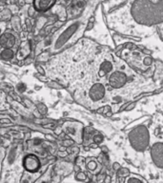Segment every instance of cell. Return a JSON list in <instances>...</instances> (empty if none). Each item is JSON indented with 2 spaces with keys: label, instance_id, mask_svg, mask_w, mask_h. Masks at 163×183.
I'll use <instances>...</instances> for the list:
<instances>
[{
  "label": "cell",
  "instance_id": "cell-9",
  "mask_svg": "<svg viewBox=\"0 0 163 183\" xmlns=\"http://www.w3.org/2000/svg\"><path fill=\"white\" fill-rule=\"evenodd\" d=\"M55 0H33L35 10L38 12H46L54 6Z\"/></svg>",
  "mask_w": 163,
  "mask_h": 183
},
{
  "label": "cell",
  "instance_id": "cell-17",
  "mask_svg": "<svg viewBox=\"0 0 163 183\" xmlns=\"http://www.w3.org/2000/svg\"><path fill=\"white\" fill-rule=\"evenodd\" d=\"M5 28H6V24L5 23H0V36H1V34L4 33Z\"/></svg>",
  "mask_w": 163,
  "mask_h": 183
},
{
  "label": "cell",
  "instance_id": "cell-18",
  "mask_svg": "<svg viewBox=\"0 0 163 183\" xmlns=\"http://www.w3.org/2000/svg\"><path fill=\"white\" fill-rule=\"evenodd\" d=\"M85 178H86V175H85V174H83V173H80V174H77V179L84 180Z\"/></svg>",
  "mask_w": 163,
  "mask_h": 183
},
{
  "label": "cell",
  "instance_id": "cell-7",
  "mask_svg": "<svg viewBox=\"0 0 163 183\" xmlns=\"http://www.w3.org/2000/svg\"><path fill=\"white\" fill-rule=\"evenodd\" d=\"M23 166L28 172L35 173L40 168V161L34 154H28L23 159Z\"/></svg>",
  "mask_w": 163,
  "mask_h": 183
},
{
  "label": "cell",
  "instance_id": "cell-3",
  "mask_svg": "<svg viewBox=\"0 0 163 183\" xmlns=\"http://www.w3.org/2000/svg\"><path fill=\"white\" fill-rule=\"evenodd\" d=\"M121 54L126 60H128V63L132 67L137 70H141L143 73L148 72L154 65V60L151 56L143 54L136 47H127V51L125 49Z\"/></svg>",
  "mask_w": 163,
  "mask_h": 183
},
{
  "label": "cell",
  "instance_id": "cell-2",
  "mask_svg": "<svg viewBox=\"0 0 163 183\" xmlns=\"http://www.w3.org/2000/svg\"><path fill=\"white\" fill-rule=\"evenodd\" d=\"M133 18L140 25L153 26L163 22V0H134L132 4Z\"/></svg>",
  "mask_w": 163,
  "mask_h": 183
},
{
  "label": "cell",
  "instance_id": "cell-13",
  "mask_svg": "<svg viewBox=\"0 0 163 183\" xmlns=\"http://www.w3.org/2000/svg\"><path fill=\"white\" fill-rule=\"evenodd\" d=\"M93 139H94V141L95 143H100V142H102V140H103V136L101 135H95V136H94Z\"/></svg>",
  "mask_w": 163,
  "mask_h": 183
},
{
  "label": "cell",
  "instance_id": "cell-4",
  "mask_svg": "<svg viewBox=\"0 0 163 183\" xmlns=\"http://www.w3.org/2000/svg\"><path fill=\"white\" fill-rule=\"evenodd\" d=\"M129 140L134 150L143 152L149 145L150 135L145 126H138L129 133Z\"/></svg>",
  "mask_w": 163,
  "mask_h": 183
},
{
  "label": "cell",
  "instance_id": "cell-8",
  "mask_svg": "<svg viewBox=\"0 0 163 183\" xmlns=\"http://www.w3.org/2000/svg\"><path fill=\"white\" fill-rule=\"evenodd\" d=\"M16 36L10 32H4L0 36V46L5 49H10L16 44Z\"/></svg>",
  "mask_w": 163,
  "mask_h": 183
},
{
  "label": "cell",
  "instance_id": "cell-15",
  "mask_svg": "<svg viewBox=\"0 0 163 183\" xmlns=\"http://www.w3.org/2000/svg\"><path fill=\"white\" fill-rule=\"evenodd\" d=\"M97 164L95 161H91V162L88 163V168L90 169V170H95V169L96 168Z\"/></svg>",
  "mask_w": 163,
  "mask_h": 183
},
{
  "label": "cell",
  "instance_id": "cell-6",
  "mask_svg": "<svg viewBox=\"0 0 163 183\" xmlns=\"http://www.w3.org/2000/svg\"><path fill=\"white\" fill-rule=\"evenodd\" d=\"M151 157L154 165L163 169V143H155L151 149Z\"/></svg>",
  "mask_w": 163,
  "mask_h": 183
},
{
  "label": "cell",
  "instance_id": "cell-16",
  "mask_svg": "<svg viewBox=\"0 0 163 183\" xmlns=\"http://www.w3.org/2000/svg\"><path fill=\"white\" fill-rule=\"evenodd\" d=\"M141 182V181H145V180H143L142 178H129L128 180H127V182Z\"/></svg>",
  "mask_w": 163,
  "mask_h": 183
},
{
  "label": "cell",
  "instance_id": "cell-5",
  "mask_svg": "<svg viewBox=\"0 0 163 183\" xmlns=\"http://www.w3.org/2000/svg\"><path fill=\"white\" fill-rule=\"evenodd\" d=\"M77 27H78V24L76 23V24L71 25L69 28H67V29L58 36V38H56V40L54 41V44L53 45L54 50H58V49H60L63 45H64L68 41V39L72 36L74 33L76 31Z\"/></svg>",
  "mask_w": 163,
  "mask_h": 183
},
{
  "label": "cell",
  "instance_id": "cell-14",
  "mask_svg": "<svg viewBox=\"0 0 163 183\" xmlns=\"http://www.w3.org/2000/svg\"><path fill=\"white\" fill-rule=\"evenodd\" d=\"M4 98H5V95L0 92V109H2L1 107H3V109H6V107H4V101H5Z\"/></svg>",
  "mask_w": 163,
  "mask_h": 183
},
{
  "label": "cell",
  "instance_id": "cell-11",
  "mask_svg": "<svg viewBox=\"0 0 163 183\" xmlns=\"http://www.w3.org/2000/svg\"><path fill=\"white\" fill-rule=\"evenodd\" d=\"M1 56L4 59H12L13 57V52L10 50V49H5L1 53Z\"/></svg>",
  "mask_w": 163,
  "mask_h": 183
},
{
  "label": "cell",
  "instance_id": "cell-19",
  "mask_svg": "<svg viewBox=\"0 0 163 183\" xmlns=\"http://www.w3.org/2000/svg\"><path fill=\"white\" fill-rule=\"evenodd\" d=\"M18 90L20 91V92H23L24 90H25V86L24 85H18Z\"/></svg>",
  "mask_w": 163,
  "mask_h": 183
},
{
  "label": "cell",
  "instance_id": "cell-10",
  "mask_svg": "<svg viewBox=\"0 0 163 183\" xmlns=\"http://www.w3.org/2000/svg\"><path fill=\"white\" fill-rule=\"evenodd\" d=\"M30 53H31V44L29 41H25L24 43H22L20 49L18 50V53L16 55L17 59L18 60L24 59L25 57H27V56L30 54Z\"/></svg>",
  "mask_w": 163,
  "mask_h": 183
},
{
  "label": "cell",
  "instance_id": "cell-1",
  "mask_svg": "<svg viewBox=\"0 0 163 183\" xmlns=\"http://www.w3.org/2000/svg\"><path fill=\"white\" fill-rule=\"evenodd\" d=\"M106 49L89 39H82L44 66L49 77L81 94L91 85L99 83L98 71Z\"/></svg>",
  "mask_w": 163,
  "mask_h": 183
},
{
  "label": "cell",
  "instance_id": "cell-12",
  "mask_svg": "<svg viewBox=\"0 0 163 183\" xmlns=\"http://www.w3.org/2000/svg\"><path fill=\"white\" fill-rule=\"evenodd\" d=\"M117 174H119L120 177H128V175H129V170H128V169H126V168H122L121 170H119Z\"/></svg>",
  "mask_w": 163,
  "mask_h": 183
}]
</instances>
